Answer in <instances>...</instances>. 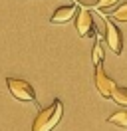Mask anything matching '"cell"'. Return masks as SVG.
Returning a JSON list of instances; mask_svg holds the SVG:
<instances>
[{
  "label": "cell",
  "instance_id": "obj_1",
  "mask_svg": "<svg viewBox=\"0 0 127 131\" xmlns=\"http://www.w3.org/2000/svg\"><path fill=\"white\" fill-rule=\"evenodd\" d=\"M62 115H64V103L60 99H56L52 105L38 111V115L34 117V123H32V131H52L60 123Z\"/></svg>",
  "mask_w": 127,
  "mask_h": 131
},
{
  "label": "cell",
  "instance_id": "obj_2",
  "mask_svg": "<svg viewBox=\"0 0 127 131\" xmlns=\"http://www.w3.org/2000/svg\"><path fill=\"white\" fill-rule=\"evenodd\" d=\"M6 85L10 93L14 95L16 99L20 101H36V91L26 80H20V78H6Z\"/></svg>",
  "mask_w": 127,
  "mask_h": 131
},
{
  "label": "cell",
  "instance_id": "obj_3",
  "mask_svg": "<svg viewBox=\"0 0 127 131\" xmlns=\"http://www.w3.org/2000/svg\"><path fill=\"white\" fill-rule=\"evenodd\" d=\"M95 88H97V91H99V95H101L103 99H111V93H113L115 82L103 72L101 64L95 66Z\"/></svg>",
  "mask_w": 127,
  "mask_h": 131
},
{
  "label": "cell",
  "instance_id": "obj_4",
  "mask_svg": "<svg viewBox=\"0 0 127 131\" xmlns=\"http://www.w3.org/2000/svg\"><path fill=\"white\" fill-rule=\"evenodd\" d=\"M103 22H105V30H107V34H105V40H107L109 50H113L115 54H121V48H123V42H121V30H119V28L113 24V22H109L107 18H105Z\"/></svg>",
  "mask_w": 127,
  "mask_h": 131
},
{
  "label": "cell",
  "instance_id": "obj_5",
  "mask_svg": "<svg viewBox=\"0 0 127 131\" xmlns=\"http://www.w3.org/2000/svg\"><path fill=\"white\" fill-rule=\"evenodd\" d=\"M76 30L79 32V36H93V18L87 8L79 10L78 18H76Z\"/></svg>",
  "mask_w": 127,
  "mask_h": 131
},
{
  "label": "cell",
  "instance_id": "obj_6",
  "mask_svg": "<svg viewBox=\"0 0 127 131\" xmlns=\"http://www.w3.org/2000/svg\"><path fill=\"white\" fill-rule=\"evenodd\" d=\"M76 14V6L71 4V6H62V8H58L54 12V16H52V22L54 24H66V22H70L71 18Z\"/></svg>",
  "mask_w": 127,
  "mask_h": 131
},
{
  "label": "cell",
  "instance_id": "obj_7",
  "mask_svg": "<svg viewBox=\"0 0 127 131\" xmlns=\"http://www.w3.org/2000/svg\"><path fill=\"white\" fill-rule=\"evenodd\" d=\"M107 121L113 123V125H117V127H121V129H127V109H119L117 113L109 115Z\"/></svg>",
  "mask_w": 127,
  "mask_h": 131
},
{
  "label": "cell",
  "instance_id": "obj_8",
  "mask_svg": "<svg viewBox=\"0 0 127 131\" xmlns=\"http://www.w3.org/2000/svg\"><path fill=\"white\" fill-rule=\"evenodd\" d=\"M111 99H115L119 105H127V88L115 85V88H113V93H111Z\"/></svg>",
  "mask_w": 127,
  "mask_h": 131
},
{
  "label": "cell",
  "instance_id": "obj_9",
  "mask_svg": "<svg viewBox=\"0 0 127 131\" xmlns=\"http://www.w3.org/2000/svg\"><path fill=\"white\" fill-rule=\"evenodd\" d=\"M111 18H115L117 22H127V2H125V4H121L119 8L113 10Z\"/></svg>",
  "mask_w": 127,
  "mask_h": 131
},
{
  "label": "cell",
  "instance_id": "obj_10",
  "mask_svg": "<svg viewBox=\"0 0 127 131\" xmlns=\"http://www.w3.org/2000/svg\"><path fill=\"white\" fill-rule=\"evenodd\" d=\"M103 62V50H101V44L95 42L93 46V66H99Z\"/></svg>",
  "mask_w": 127,
  "mask_h": 131
},
{
  "label": "cell",
  "instance_id": "obj_11",
  "mask_svg": "<svg viewBox=\"0 0 127 131\" xmlns=\"http://www.w3.org/2000/svg\"><path fill=\"white\" fill-rule=\"evenodd\" d=\"M119 0H97V2H95V6H97V8L99 10H103V8H111V6H113V4H117Z\"/></svg>",
  "mask_w": 127,
  "mask_h": 131
}]
</instances>
